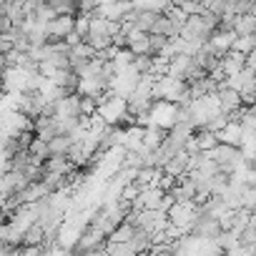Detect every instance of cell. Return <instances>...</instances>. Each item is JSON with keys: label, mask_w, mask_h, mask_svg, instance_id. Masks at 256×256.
<instances>
[{"label": "cell", "mask_w": 256, "mask_h": 256, "mask_svg": "<svg viewBox=\"0 0 256 256\" xmlns=\"http://www.w3.org/2000/svg\"><path fill=\"white\" fill-rule=\"evenodd\" d=\"M256 18L254 16H234V33L236 36H254Z\"/></svg>", "instance_id": "cell-1"}, {"label": "cell", "mask_w": 256, "mask_h": 256, "mask_svg": "<svg viewBox=\"0 0 256 256\" xmlns=\"http://www.w3.org/2000/svg\"><path fill=\"white\" fill-rule=\"evenodd\" d=\"M70 138L68 136H53L50 141H48V151H50V156H66L68 154V148H70Z\"/></svg>", "instance_id": "cell-2"}, {"label": "cell", "mask_w": 256, "mask_h": 256, "mask_svg": "<svg viewBox=\"0 0 256 256\" xmlns=\"http://www.w3.org/2000/svg\"><path fill=\"white\" fill-rule=\"evenodd\" d=\"M254 46H256V38H254V36H236L231 50H236V53H241V56H251V53H254Z\"/></svg>", "instance_id": "cell-3"}, {"label": "cell", "mask_w": 256, "mask_h": 256, "mask_svg": "<svg viewBox=\"0 0 256 256\" xmlns=\"http://www.w3.org/2000/svg\"><path fill=\"white\" fill-rule=\"evenodd\" d=\"M76 256H106V251H83V254H76Z\"/></svg>", "instance_id": "cell-4"}]
</instances>
